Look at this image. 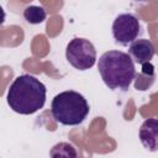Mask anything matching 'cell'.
Here are the masks:
<instances>
[{
	"instance_id": "6da1fadb",
	"label": "cell",
	"mask_w": 158,
	"mask_h": 158,
	"mask_svg": "<svg viewBox=\"0 0 158 158\" xmlns=\"http://www.w3.org/2000/svg\"><path fill=\"white\" fill-rule=\"evenodd\" d=\"M10 109L21 115H31L43 107L46 102V86L36 77L19 75L7 90Z\"/></svg>"
},
{
	"instance_id": "7a4b0ae2",
	"label": "cell",
	"mask_w": 158,
	"mask_h": 158,
	"mask_svg": "<svg viewBox=\"0 0 158 158\" xmlns=\"http://www.w3.org/2000/svg\"><path fill=\"white\" fill-rule=\"evenodd\" d=\"M101 79L111 90H127L136 77L133 59L128 53L121 51H107L98 62Z\"/></svg>"
},
{
	"instance_id": "3957f363",
	"label": "cell",
	"mask_w": 158,
	"mask_h": 158,
	"mask_svg": "<svg viewBox=\"0 0 158 158\" xmlns=\"http://www.w3.org/2000/svg\"><path fill=\"white\" fill-rule=\"evenodd\" d=\"M86 99L74 90H65L57 94L51 104L53 118L64 126L80 125L89 114Z\"/></svg>"
},
{
	"instance_id": "277c9868",
	"label": "cell",
	"mask_w": 158,
	"mask_h": 158,
	"mask_svg": "<svg viewBox=\"0 0 158 158\" xmlns=\"http://www.w3.org/2000/svg\"><path fill=\"white\" fill-rule=\"evenodd\" d=\"M65 57L75 69L86 70L96 62V49L89 40L77 37L67 44Z\"/></svg>"
},
{
	"instance_id": "5b68a950",
	"label": "cell",
	"mask_w": 158,
	"mask_h": 158,
	"mask_svg": "<svg viewBox=\"0 0 158 158\" xmlns=\"http://www.w3.org/2000/svg\"><path fill=\"white\" fill-rule=\"evenodd\" d=\"M139 32H141L139 21L132 14H121L114 20L112 35L115 41L122 46L135 42Z\"/></svg>"
},
{
	"instance_id": "8992f818",
	"label": "cell",
	"mask_w": 158,
	"mask_h": 158,
	"mask_svg": "<svg viewBox=\"0 0 158 158\" xmlns=\"http://www.w3.org/2000/svg\"><path fill=\"white\" fill-rule=\"evenodd\" d=\"M139 141L151 152L158 151V118L146 120L139 128Z\"/></svg>"
},
{
	"instance_id": "52a82bcc",
	"label": "cell",
	"mask_w": 158,
	"mask_h": 158,
	"mask_svg": "<svg viewBox=\"0 0 158 158\" xmlns=\"http://www.w3.org/2000/svg\"><path fill=\"white\" fill-rule=\"evenodd\" d=\"M128 53L135 59L136 63L138 64H144V63H151L156 49L153 43L149 40H136L135 42L131 43L128 48Z\"/></svg>"
},
{
	"instance_id": "ba28073f",
	"label": "cell",
	"mask_w": 158,
	"mask_h": 158,
	"mask_svg": "<svg viewBox=\"0 0 158 158\" xmlns=\"http://www.w3.org/2000/svg\"><path fill=\"white\" fill-rule=\"evenodd\" d=\"M51 158H78L75 147L68 142H59L51 148Z\"/></svg>"
},
{
	"instance_id": "9c48e42d",
	"label": "cell",
	"mask_w": 158,
	"mask_h": 158,
	"mask_svg": "<svg viewBox=\"0 0 158 158\" xmlns=\"http://www.w3.org/2000/svg\"><path fill=\"white\" fill-rule=\"evenodd\" d=\"M46 10L41 6L30 5L23 10V17L25 20L31 25H38L42 23L46 20Z\"/></svg>"
},
{
	"instance_id": "30bf717a",
	"label": "cell",
	"mask_w": 158,
	"mask_h": 158,
	"mask_svg": "<svg viewBox=\"0 0 158 158\" xmlns=\"http://www.w3.org/2000/svg\"><path fill=\"white\" fill-rule=\"evenodd\" d=\"M142 73H143V74H147V75L153 77V75H154V67H153L151 63H144V64H143Z\"/></svg>"
}]
</instances>
